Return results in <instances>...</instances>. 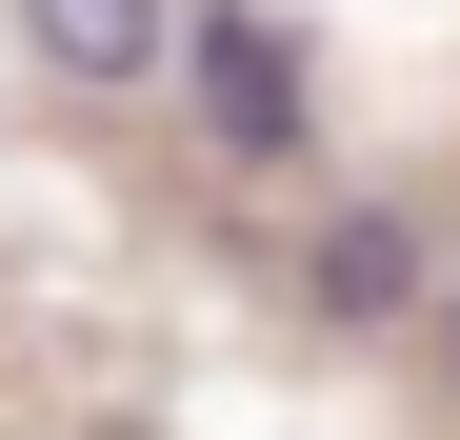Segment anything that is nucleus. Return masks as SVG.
Masks as SVG:
<instances>
[{"mask_svg": "<svg viewBox=\"0 0 460 440\" xmlns=\"http://www.w3.org/2000/svg\"><path fill=\"white\" fill-rule=\"evenodd\" d=\"M181 101H200V161H241V180H280L300 140H321V81H300V40L261 0H200L181 21Z\"/></svg>", "mask_w": 460, "mask_h": 440, "instance_id": "obj_1", "label": "nucleus"}, {"mask_svg": "<svg viewBox=\"0 0 460 440\" xmlns=\"http://www.w3.org/2000/svg\"><path fill=\"white\" fill-rule=\"evenodd\" d=\"M300 321H341V340H380V321H440V241L401 200H341L321 241H300Z\"/></svg>", "mask_w": 460, "mask_h": 440, "instance_id": "obj_2", "label": "nucleus"}, {"mask_svg": "<svg viewBox=\"0 0 460 440\" xmlns=\"http://www.w3.org/2000/svg\"><path fill=\"white\" fill-rule=\"evenodd\" d=\"M21 60L81 81V101H140V81L181 60V0H21Z\"/></svg>", "mask_w": 460, "mask_h": 440, "instance_id": "obj_3", "label": "nucleus"}, {"mask_svg": "<svg viewBox=\"0 0 460 440\" xmlns=\"http://www.w3.org/2000/svg\"><path fill=\"white\" fill-rule=\"evenodd\" d=\"M440 360H460V280H440Z\"/></svg>", "mask_w": 460, "mask_h": 440, "instance_id": "obj_4", "label": "nucleus"}]
</instances>
